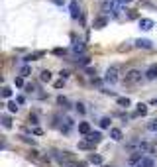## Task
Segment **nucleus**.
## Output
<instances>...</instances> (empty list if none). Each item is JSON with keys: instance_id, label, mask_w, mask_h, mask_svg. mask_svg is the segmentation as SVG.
Listing matches in <instances>:
<instances>
[{"instance_id": "5701e85b", "label": "nucleus", "mask_w": 157, "mask_h": 167, "mask_svg": "<svg viewBox=\"0 0 157 167\" xmlns=\"http://www.w3.org/2000/svg\"><path fill=\"white\" fill-rule=\"evenodd\" d=\"M79 148H83V149H91V148H92V144H88L86 140H83V142H79Z\"/></svg>"}, {"instance_id": "c756f323", "label": "nucleus", "mask_w": 157, "mask_h": 167, "mask_svg": "<svg viewBox=\"0 0 157 167\" xmlns=\"http://www.w3.org/2000/svg\"><path fill=\"white\" fill-rule=\"evenodd\" d=\"M114 2H118V4L122 6V4H130V2H133V0H114Z\"/></svg>"}, {"instance_id": "0eeeda50", "label": "nucleus", "mask_w": 157, "mask_h": 167, "mask_svg": "<svg viewBox=\"0 0 157 167\" xmlns=\"http://www.w3.org/2000/svg\"><path fill=\"white\" fill-rule=\"evenodd\" d=\"M110 138H112L114 142H120V140H122V130L112 128V130H110Z\"/></svg>"}, {"instance_id": "c85d7f7f", "label": "nucleus", "mask_w": 157, "mask_h": 167, "mask_svg": "<svg viewBox=\"0 0 157 167\" xmlns=\"http://www.w3.org/2000/svg\"><path fill=\"white\" fill-rule=\"evenodd\" d=\"M61 79L67 81V79H69V71H61Z\"/></svg>"}, {"instance_id": "7ed1b4c3", "label": "nucleus", "mask_w": 157, "mask_h": 167, "mask_svg": "<svg viewBox=\"0 0 157 167\" xmlns=\"http://www.w3.org/2000/svg\"><path fill=\"white\" fill-rule=\"evenodd\" d=\"M138 81H141V71L132 69V71H128V73H126V83L133 85V83H138Z\"/></svg>"}, {"instance_id": "f257e3e1", "label": "nucleus", "mask_w": 157, "mask_h": 167, "mask_svg": "<svg viewBox=\"0 0 157 167\" xmlns=\"http://www.w3.org/2000/svg\"><path fill=\"white\" fill-rule=\"evenodd\" d=\"M104 81L110 83V85H114L120 81V67L118 65H110V67L106 69V75H104Z\"/></svg>"}, {"instance_id": "39448f33", "label": "nucleus", "mask_w": 157, "mask_h": 167, "mask_svg": "<svg viewBox=\"0 0 157 167\" xmlns=\"http://www.w3.org/2000/svg\"><path fill=\"white\" fill-rule=\"evenodd\" d=\"M144 157H145L144 154H133V155L128 159V165H130V167H138V165H139V161H141Z\"/></svg>"}, {"instance_id": "7c9ffc66", "label": "nucleus", "mask_w": 157, "mask_h": 167, "mask_svg": "<svg viewBox=\"0 0 157 167\" xmlns=\"http://www.w3.org/2000/svg\"><path fill=\"white\" fill-rule=\"evenodd\" d=\"M29 122H32V124H35V122H37V116H35V114H29Z\"/></svg>"}, {"instance_id": "2eb2a0df", "label": "nucleus", "mask_w": 157, "mask_h": 167, "mask_svg": "<svg viewBox=\"0 0 157 167\" xmlns=\"http://www.w3.org/2000/svg\"><path fill=\"white\" fill-rule=\"evenodd\" d=\"M73 51H75V53H83V51H85V45H83L81 41H77V43L73 45Z\"/></svg>"}, {"instance_id": "1a4fd4ad", "label": "nucleus", "mask_w": 157, "mask_h": 167, "mask_svg": "<svg viewBox=\"0 0 157 167\" xmlns=\"http://www.w3.org/2000/svg\"><path fill=\"white\" fill-rule=\"evenodd\" d=\"M79 132L88 136V134H91V124H88V122H81V124H79Z\"/></svg>"}, {"instance_id": "6e6552de", "label": "nucleus", "mask_w": 157, "mask_h": 167, "mask_svg": "<svg viewBox=\"0 0 157 167\" xmlns=\"http://www.w3.org/2000/svg\"><path fill=\"white\" fill-rule=\"evenodd\" d=\"M136 47H144V49H151L153 47V43L149 41V39H138L136 41Z\"/></svg>"}, {"instance_id": "2f4dec72", "label": "nucleus", "mask_w": 157, "mask_h": 167, "mask_svg": "<svg viewBox=\"0 0 157 167\" xmlns=\"http://www.w3.org/2000/svg\"><path fill=\"white\" fill-rule=\"evenodd\" d=\"M151 104H155V106H157V98H153V100H151Z\"/></svg>"}, {"instance_id": "9d476101", "label": "nucleus", "mask_w": 157, "mask_h": 167, "mask_svg": "<svg viewBox=\"0 0 157 167\" xmlns=\"http://www.w3.org/2000/svg\"><path fill=\"white\" fill-rule=\"evenodd\" d=\"M145 77H147V79H157V65H151V67L147 69Z\"/></svg>"}, {"instance_id": "a211bd4d", "label": "nucleus", "mask_w": 157, "mask_h": 167, "mask_svg": "<svg viewBox=\"0 0 157 167\" xmlns=\"http://www.w3.org/2000/svg\"><path fill=\"white\" fill-rule=\"evenodd\" d=\"M106 24H108V20H106V18H98V20L94 22V28H104Z\"/></svg>"}, {"instance_id": "cd10ccee", "label": "nucleus", "mask_w": 157, "mask_h": 167, "mask_svg": "<svg viewBox=\"0 0 157 167\" xmlns=\"http://www.w3.org/2000/svg\"><path fill=\"white\" fill-rule=\"evenodd\" d=\"M57 102H59V104H63V106H67V104H69V102H67V98H65V97H59V98H57Z\"/></svg>"}, {"instance_id": "4468645a", "label": "nucleus", "mask_w": 157, "mask_h": 167, "mask_svg": "<svg viewBox=\"0 0 157 167\" xmlns=\"http://www.w3.org/2000/svg\"><path fill=\"white\" fill-rule=\"evenodd\" d=\"M116 102L120 104V106H130V98H128V97H118Z\"/></svg>"}, {"instance_id": "20e7f679", "label": "nucleus", "mask_w": 157, "mask_h": 167, "mask_svg": "<svg viewBox=\"0 0 157 167\" xmlns=\"http://www.w3.org/2000/svg\"><path fill=\"white\" fill-rule=\"evenodd\" d=\"M153 20H149V18H139V30H144V32H149V30H153Z\"/></svg>"}, {"instance_id": "f3484780", "label": "nucleus", "mask_w": 157, "mask_h": 167, "mask_svg": "<svg viewBox=\"0 0 157 167\" xmlns=\"http://www.w3.org/2000/svg\"><path fill=\"white\" fill-rule=\"evenodd\" d=\"M138 114H141V116H145V114H147V104H144V102H139V104H138Z\"/></svg>"}, {"instance_id": "6ab92c4d", "label": "nucleus", "mask_w": 157, "mask_h": 167, "mask_svg": "<svg viewBox=\"0 0 157 167\" xmlns=\"http://www.w3.org/2000/svg\"><path fill=\"white\" fill-rule=\"evenodd\" d=\"M41 81L43 83H49L51 81V73H49V71H41Z\"/></svg>"}, {"instance_id": "4be33fe9", "label": "nucleus", "mask_w": 157, "mask_h": 167, "mask_svg": "<svg viewBox=\"0 0 157 167\" xmlns=\"http://www.w3.org/2000/svg\"><path fill=\"white\" fill-rule=\"evenodd\" d=\"M2 126L4 128H12V120L8 118V116H4V118H2Z\"/></svg>"}, {"instance_id": "9b49d317", "label": "nucleus", "mask_w": 157, "mask_h": 167, "mask_svg": "<svg viewBox=\"0 0 157 167\" xmlns=\"http://www.w3.org/2000/svg\"><path fill=\"white\" fill-rule=\"evenodd\" d=\"M138 167H153V159H151V157H144V159L139 161Z\"/></svg>"}, {"instance_id": "f8f14e48", "label": "nucleus", "mask_w": 157, "mask_h": 167, "mask_svg": "<svg viewBox=\"0 0 157 167\" xmlns=\"http://www.w3.org/2000/svg\"><path fill=\"white\" fill-rule=\"evenodd\" d=\"M88 161H91V163H94V165H100V163H102V157H100L98 154H92L91 157H88Z\"/></svg>"}, {"instance_id": "412c9836", "label": "nucleus", "mask_w": 157, "mask_h": 167, "mask_svg": "<svg viewBox=\"0 0 157 167\" xmlns=\"http://www.w3.org/2000/svg\"><path fill=\"white\" fill-rule=\"evenodd\" d=\"M2 97H4V98H10V97H12V89L4 86V89H2Z\"/></svg>"}, {"instance_id": "a878e982", "label": "nucleus", "mask_w": 157, "mask_h": 167, "mask_svg": "<svg viewBox=\"0 0 157 167\" xmlns=\"http://www.w3.org/2000/svg\"><path fill=\"white\" fill-rule=\"evenodd\" d=\"M14 83H16V86H24V77H16Z\"/></svg>"}, {"instance_id": "ddd939ff", "label": "nucleus", "mask_w": 157, "mask_h": 167, "mask_svg": "<svg viewBox=\"0 0 157 167\" xmlns=\"http://www.w3.org/2000/svg\"><path fill=\"white\" fill-rule=\"evenodd\" d=\"M71 16H73V18H79V16H81V10H79V6L75 4V2L71 4Z\"/></svg>"}, {"instance_id": "f03ea898", "label": "nucleus", "mask_w": 157, "mask_h": 167, "mask_svg": "<svg viewBox=\"0 0 157 167\" xmlns=\"http://www.w3.org/2000/svg\"><path fill=\"white\" fill-rule=\"evenodd\" d=\"M102 10L106 12V14H112V16H120V12H122V6L114 2V0H104V4H102Z\"/></svg>"}, {"instance_id": "dca6fc26", "label": "nucleus", "mask_w": 157, "mask_h": 167, "mask_svg": "<svg viewBox=\"0 0 157 167\" xmlns=\"http://www.w3.org/2000/svg\"><path fill=\"white\" fill-rule=\"evenodd\" d=\"M147 130H151V132H157V118H153V120H149V122H147Z\"/></svg>"}, {"instance_id": "b1692460", "label": "nucleus", "mask_w": 157, "mask_h": 167, "mask_svg": "<svg viewBox=\"0 0 157 167\" xmlns=\"http://www.w3.org/2000/svg\"><path fill=\"white\" fill-rule=\"evenodd\" d=\"M20 77H29V67H28V65H26V67H22Z\"/></svg>"}, {"instance_id": "423d86ee", "label": "nucleus", "mask_w": 157, "mask_h": 167, "mask_svg": "<svg viewBox=\"0 0 157 167\" xmlns=\"http://www.w3.org/2000/svg\"><path fill=\"white\" fill-rule=\"evenodd\" d=\"M100 140H102V134H100V132H91V134L86 136V142L92 144V146H94V144H98Z\"/></svg>"}, {"instance_id": "bb28decb", "label": "nucleus", "mask_w": 157, "mask_h": 167, "mask_svg": "<svg viewBox=\"0 0 157 167\" xmlns=\"http://www.w3.org/2000/svg\"><path fill=\"white\" fill-rule=\"evenodd\" d=\"M77 112H81V114H85V112H86V108H85V104H81V102H79V104H77Z\"/></svg>"}, {"instance_id": "393cba45", "label": "nucleus", "mask_w": 157, "mask_h": 167, "mask_svg": "<svg viewBox=\"0 0 157 167\" xmlns=\"http://www.w3.org/2000/svg\"><path fill=\"white\" fill-rule=\"evenodd\" d=\"M8 110H10V112H18V106H16V102H8Z\"/></svg>"}, {"instance_id": "aec40b11", "label": "nucleus", "mask_w": 157, "mask_h": 167, "mask_svg": "<svg viewBox=\"0 0 157 167\" xmlns=\"http://www.w3.org/2000/svg\"><path fill=\"white\" fill-rule=\"evenodd\" d=\"M98 124H100V128H110V118H106V116H104Z\"/></svg>"}]
</instances>
